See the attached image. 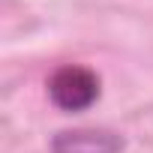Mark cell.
<instances>
[{
  "instance_id": "cell-1",
  "label": "cell",
  "mask_w": 153,
  "mask_h": 153,
  "mask_svg": "<svg viewBox=\"0 0 153 153\" xmlns=\"http://www.w3.org/2000/svg\"><path fill=\"white\" fill-rule=\"evenodd\" d=\"M48 99L57 111L63 114H78L87 111L99 102L102 96V78L96 75V69L81 66V63H63L57 66L48 81H45Z\"/></svg>"
},
{
  "instance_id": "cell-2",
  "label": "cell",
  "mask_w": 153,
  "mask_h": 153,
  "mask_svg": "<svg viewBox=\"0 0 153 153\" xmlns=\"http://www.w3.org/2000/svg\"><path fill=\"white\" fill-rule=\"evenodd\" d=\"M126 138L111 126H72L57 129L48 141V153H123Z\"/></svg>"
}]
</instances>
